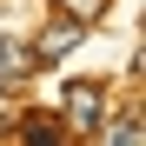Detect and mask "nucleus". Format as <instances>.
I'll use <instances>...</instances> for the list:
<instances>
[{
  "mask_svg": "<svg viewBox=\"0 0 146 146\" xmlns=\"http://www.w3.org/2000/svg\"><path fill=\"white\" fill-rule=\"evenodd\" d=\"M106 86L100 80H66V93H60V126L73 133V139H93V133H100L106 126Z\"/></svg>",
  "mask_w": 146,
  "mask_h": 146,
  "instance_id": "nucleus-1",
  "label": "nucleus"
},
{
  "mask_svg": "<svg viewBox=\"0 0 146 146\" xmlns=\"http://www.w3.org/2000/svg\"><path fill=\"white\" fill-rule=\"evenodd\" d=\"M80 40H86L80 20H53V27H40V40H27V46H33V60H40V66H53V60H66Z\"/></svg>",
  "mask_w": 146,
  "mask_h": 146,
  "instance_id": "nucleus-2",
  "label": "nucleus"
},
{
  "mask_svg": "<svg viewBox=\"0 0 146 146\" xmlns=\"http://www.w3.org/2000/svg\"><path fill=\"white\" fill-rule=\"evenodd\" d=\"M73 133L60 126V113H46V106H33L27 119H20V146H66Z\"/></svg>",
  "mask_w": 146,
  "mask_h": 146,
  "instance_id": "nucleus-3",
  "label": "nucleus"
},
{
  "mask_svg": "<svg viewBox=\"0 0 146 146\" xmlns=\"http://www.w3.org/2000/svg\"><path fill=\"white\" fill-rule=\"evenodd\" d=\"M40 60H33V46L27 40H0V86H20V80H33Z\"/></svg>",
  "mask_w": 146,
  "mask_h": 146,
  "instance_id": "nucleus-4",
  "label": "nucleus"
},
{
  "mask_svg": "<svg viewBox=\"0 0 146 146\" xmlns=\"http://www.w3.org/2000/svg\"><path fill=\"white\" fill-rule=\"evenodd\" d=\"M93 139H100V146H146V119L139 113H106V126Z\"/></svg>",
  "mask_w": 146,
  "mask_h": 146,
  "instance_id": "nucleus-5",
  "label": "nucleus"
},
{
  "mask_svg": "<svg viewBox=\"0 0 146 146\" xmlns=\"http://www.w3.org/2000/svg\"><path fill=\"white\" fill-rule=\"evenodd\" d=\"M66 7V20H80V27H93V20L106 13V0H60Z\"/></svg>",
  "mask_w": 146,
  "mask_h": 146,
  "instance_id": "nucleus-6",
  "label": "nucleus"
}]
</instances>
